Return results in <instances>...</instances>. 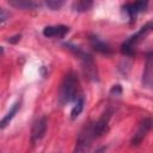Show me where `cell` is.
Here are the masks:
<instances>
[{
    "label": "cell",
    "mask_w": 153,
    "mask_h": 153,
    "mask_svg": "<svg viewBox=\"0 0 153 153\" xmlns=\"http://www.w3.org/2000/svg\"><path fill=\"white\" fill-rule=\"evenodd\" d=\"M79 92V79L74 72H68L60 86L59 91V102L60 104L65 105L72 102H75Z\"/></svg>",
    "instance_id": "obj_1"
},
{
    "label": "cell",
    "mask_w": 153,
    "mask_h": 153,
    "mask_svg": "<svg viewBox=\"0 0 153 153\" xmlns=\"http://www.w3.org/2000/svg\"><path fill=\"white\" fill-rule=\"evenodd\" d=\"M65 47H67V48H68L69 50H72L75 55L79 56V59H80V61H81V66H82L84 73L87 75V78L91 79V80H94V81L98 80V71H97V66H96V63H94L93 57H92L90 54L82 51L79 47H75V45H73V44H71V43H66Z\"/></svg>",
    "instance_id": "obj_2"
},
{
    "label": "cell",
    "mask_w": 153,
    "mask_h": 153,
    "mask_svg": "<svg viewBox=\"0 0 153 153\" xmlns=\"http://www.w3.org/2000/svg\"><path fill=\"white\" fill-rule=\"evenodd\" d=\"M152 30V23H147L146 25H143L136 33H134L133 36H130L122 45H121V53L127 55V56H131L135 53L136 47L140 44L141 41L145 39V37L151 32Z\"/></svg>",
    "instance_id": "obj_3"
},
{
    "label": "cell",
    "mask_w": 153,
    "mask_h": 153,
    "mask_svg": "<svg viewBox=\"0 0 153 153\" xmlns=\"http://www.w3.org/2000/svg\"><path fill=\"white\" fill-rule=\"evenodd\" d=\"M93 139H96L94 133H93V122H90L87 124H85L82 127V129L80 130L78 139H76V143H75V152H84L87 151L93 141Z\"/></svg>",
    "instance_id": "obj_4"
},
{
    "label": "cell",
    "mask_w": 153,
    "mask_h": 153,
    "mask_svg": "<svg viewBox=\"0 0 153 153\" xmlns=\"http://www.w3.org/2000/svg\"><path fill=\"white\" fill-rule=\"evenodd\" d=\"M47 128H48V120L47 117H39L38 120H36L32 124L31 128V142L35 145L38 141H41L45 133H47Z\"/></svg>",
    "instance_id": "obj_5"
},
{
    "label": "cell",
    "mask_w": 153,
    "mask_h": 153,
    "mask_svg": "<svg viewBox=\"0 0 153 153\" xmlns=\"http://www.w3.org/2000/svg\"><path fill=\"white\" fill-rule=\"evenodd\" d=\"M151 128H152V120L149 117L143 118L141 121V123L139 124V128H137L136 133L134 134V136L130 140V146H134V147L139 146L143 141V139L147 136V134L149 133Z\"/></svg>",
    "instance_id": "obj_6"
},
{
    "label": "cell",
    "mask_w": 153,
    "mask_h": 153,
    "mask_svg": "<svg viewBox=\"0 0 153 153\" xmlns=\"http://www.w3.org/2000/svg\"><path fill=\"white\" fill-rule=\"evenodd\" d=\"M148 1L149 0H136L133 4H127V5H124L122 7V10L124 11V13L128 16L130 23H133L135 20V18L137 17L139 13L143 12L147 8Z\"/></svg>",
    "instance_id": "obj_7"
},
{
    "label": "cell",
    "mask_w": 153,
    "mask_h": 153,
    "mask_svg": "<svg viewBox=\"0 0 153 153\" xmlns=\"http://www.w3.org/2000/svg\"><path fill=\"white\" fill-rule=\"evenodd\" d=\"M111 111L108 110L105 111L99 118L98 121L93 122V133H94V136L96 139L97 137H100L103 134H105V131L108 130L109 128V122H110V118H111Z\"/></svg>",
    "instance_id": "obj_8"
},
{
    "label": "cell",
    "mask_w": 153,
    "mask_h": 153,
    "mask_svg": "<svg viewBox=\"0 0 153 153\" xmlns=\"http://www.w3.org/2000/svg\"><path fill=\"white\" fill-rule=\"evenodd\" d=\"M69 32V27L66 25H51L43 29V36L48 38H63Z\"/></svg>",
    "instance_id": "obj_9"
},
{
    "label": "cell",
    "mask_w": 153,
    "mask_h": 153,
    "mask_svg": "<svg viewBox=\"0 0 153 153\" xmlns=\"http://www.w3.org/2000/svg\"><path fill=\"white\" fill-rule=\"evenodd\" d=\"M153 61H152V53L147 54V60H146V67L145 72L142 74V84L145 87L151 88L152 87V78H153Z\"/></svg>",
    "instance_id": "obj_10"
},
{
    "label": "cell",
    "mask_w": 153,
    "mask_h": 153,
    "mask_svg": "<svg viewBox=\"0 0 153 153\" xmlns=\"http://www.w3.org/2000/svg\"><path fill=\"white\" fill-rule=\"evenodd\" d=\"M90 43H91L92 48H93L96 51L100 53V54L110 55V54L112 53L111 47H110L106 42H104V41H102L100 38H98L97 36H91V37H90Z\"/></svg>",
    "instance_id": "obj_11"
},
{
    "label": "cell",
    "mask_w": 153,
    "mask_h": 153,
    "mask_svg": "<svg viewBox=\"0 0 153 153\" xmlns=\"http://www.w3.org/2000/svg\"><path fill=\"white\" fill-rule=\"evenodd\" d=\"M19 108H20V102H16V103L10 108L8 112L0 120V129H4V128H6V127L10 124V122L13 120V117H14L16 114L18 112Z\"/></svg>",
    "instance_id": "obj_12"
},
{
    "label": "cell",
    "mask_w": 153,
    "mask_h": 153,
    "mask_svg": "<svg viewBox=\"0 0 153 153\" xmlns=\"http://www.w3.org/2000/svg\"><path fill=\"white\" fill-rule=\"evenodd\" d=\"M10 6L18 10H35L37 8L36 0H8Z\"/></svg>",
    "instance_id": "obj_13"
},
{
    "label": "cell",
    "mask_w": 153,
    "mask_h": 153,
    "mask_svg": "<svg viewBox=\"0 0 153 153\" xmlns=\"http://www.w3.org/2000/svg\"><path fill=\"white\" fill-rule=\"evenodd\" d=\"M93 6V0H75L72 4V8L75 12L82 13V12H87L92 8Z\"/></svg>",
    "instance_id": "obj_14"
},
{
    "label": "cell",
    "mask_w": 153,
    "mask_h": 153,
    "mask_svg": "<svg viewBox=\"0 0 153 153\" xmlns=\"http://www.w3.org/2000/svg\"><path fill=\"white\" fill-rule=\"evenodd\" d=\"M84 104H85V98L82 96H79L75 100L74 106L72 108V111H71V118L72 120H76L79 117V115L81 114V111L84 109Z\"/></svg>",
    "instance_id": "obj_15"
},
{
    "label": "cell",
    "mask_w": 153,
    "mask_h": 153,
    "mask_svg": "<svg viewBox=\"0 0 153 153\" xmlns=\"http://www.w3.org/2000/svg\"><path fill=\"white\" fill-rule=\"evenodd\" d=\"M65 1H66V0H45V5H47V7H48L49 10H51V11H57V10H60V8L63 6Z\"/></svg>",
    "instance_id": "obj_16"
},
{
    "label": "cell",
    "mask_w": 153,
    "mask_h": 153,
    "mask_svg": "<svg viewBox=\"0 0 153 153\" xmlns=\"http://www.w3.org/2000/svg\"><path fill=\"white\" fill-rule=\"evenodd\" d=\"M8 18H10V13H8L6 10L0 8V24H2V23H5L6 20H8Z\"/></svg>",
    "instance_id": "obj_17"
},
{
    "label": "cell",
    "mask_w": 153,
    "mask_h": 153,
    "mask_svg": "<svg viewBox=\"0 0 153 153\" xmlns=\"http://www.w3.org/2000/svg\"><path fill=\"white\" fill-rule=\"evenodd\" d=\"M110 93L112 94V96H121V93H122V87H121V85H114L112 86V88L110 90Z\"/></svg>",
    "instance_id": "obj_18"
},
{
    "label": "cell",
    "mask_w": 153,
    "mask_h": 153,
    "mask_svg": "<svg viewBox=\"0 0 153 153\" xmlns=\"http://www.w3.org/2000/svg\"><path fill=\"white\" fill-rule=\"evenodd\" d=\"M20 37H22L20 35H16V36H13V37H10V38L7 39V42H8V43H17V42L20 39Z\"/></svg>",
    "instance_id": "obj_19"
},
{
    "label": "cell",
    "mask_w": 153,
    "mask_h": 153,
    "mask_svg": "<svg viewBox=\"0 0 153 153\" xmlns=\"http://www.w3.org/2000/svg\"><path fill=\"white\" fill-rule=\"evenodd\" d=\"M2 51H4V49H2V47H0V54H2Z\"/></svg>",
    "instance_id": "obj_20"
}]
</instances>
